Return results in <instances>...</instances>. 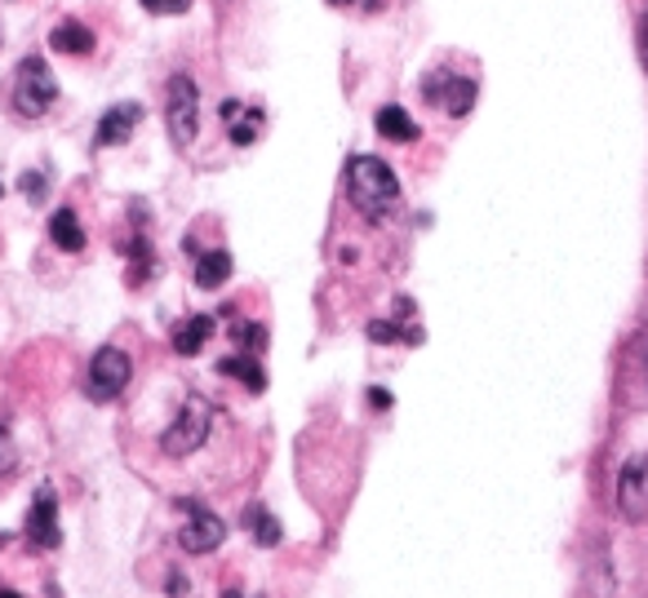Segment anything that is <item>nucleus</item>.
Returning <instances> with one entry per match:
<instances>
[{
  "mask_svg": "<svg viewBox=\"0 0 648 598\" xmlns=\"http://www.w3.org/2000/svg\"><path fill=\"white\" fill-rule=\"evenodd\" d=\"M347 195H351V204H356L360 217L387 222L395 213V204H400V182H395V173H391L387 160H378V156H351L347 160Z\"/></svg>",
  "mask_w": 648,
  "mask_h": 598,
  "instance_id": "nucleus-1",
  "label": "nucleus"
},
{
  "mask_svg": "<svg viewBox=\"0 0 648 598\" xmlns=\"http://www.w3.org/2000/svg\"><path fill=\"white\" fill-rule=\"evenodd\" d=\"M209 426H213V408H209V399L187 395V399H182V408H178V417H174V426L165 430L160 448H165L169 456H191V452H200V448H204Z\"/></svg>",
  "mask_w": 648,
  "mask_h": 598,
  "instance_id": "nucleus-2",
  "label": "nucleus"
},
{
  "mask_svg": "<svg viewBox=\"0 0 648 598\" xmlns=\"http://www.w3.org/2000/svg\"><path fill=\"white\" fill-rule=\"evenodd\" d=\"M130 377H134L130 354H125V350H116V346H102V350L89 359L85 391H89V399H93V404H112V399H121V395H125Z\"/></svg>",
  "mask_w": 648,
  "mask_h": 598,
  "instance_id": "nucleus-3",
  "label": "nucleus"
},
{
  "mask_svg": "<svg viewBox=\"0 0 648 598\" xmlns=\"http://www.w3.org/2000/svg\"><path fill=\"white\" fill-rule=\"evenodd\" d=\"M165 125H169V138L178 147H191L195 134H200V89L191 76H174L169 80V102H165Z\"/></svg>",
  "mask_w": 648,
  "mask_h": 598,
  "instance_id": "nucleus-4",
  "label": "nucleus"
},
{
  "mask_svg": "<svg viewBox=\"0 0 648 598\" xmlns=\"http://www.w3.org/2000/svg\"><path fill=\"white\" fill-rule=\"evenodd\" d=\"M54 102H58V80H54V71L45 67V58H23L19 80H14V106H19L27 120H36V115H45Z\"/></svg>",
  "mask_w": 648,
  "mask_h": 598,
  "instance_id": "nucleus-5",
  "label": "nucleus"
},
{
  "mask_svg": "<svg viewBox=\"0 0 648 598\" xmlns=\"http://www.w3.org/2000/svg\"><path fill=\"white\" fill-rule=\"evenodd\" d=\"M178 510L191 515V519L178 528V545H182L187 554H209V550H219V545L227 541V523L213 515V510H204L200 501H178Z\"/></svg>",
  "mask_w": 648,
  "mask_h": 598,
  "instance_id": "nucleus-6",
  "label": "nucleus"
},
{
  "mask_svg": "<svg viewBox=\"0 0 648 598\" xmlns=\"http://www.w3.org/2000/svg\"><path fill=\"white\" fill-rule=\"evenodd\" d=\"M617 510H622L630 523L648 519V452H639V456H630V461L622 465V478H617Z\"/></svg>",
  "mask_w": 648,
  "mask_h": 598,
  "instance_id": "nucleus-7",
  "label": "nucleus"
},
{
  "mask_svg": "<svg viewBox=\"0 0 648 598\" xmlns=\"http://www.w3.org/2000/svg\"><path fill=\"white\" fill-rule=\"evenodd\" d=\"M476 80L471 76H454V71H436V76H426L422 84V98L426 102H440L449 115H467L476 106Z\"/></svg>",
  "mask_w": 648,
  "mask_h": 598,
  "instance_id": "nucleus-8",
  "label": "nucleus"
},
{
  "mask_svg": "<svg viewBox=\"0 0 648 598\" xmlns=\"http://www.w3.org/2000/svg\"><path fill=\"white\" fill-rule=\"evenodd\" d=\"M27 541L36 550H58L63 545V528H58V497L54 488H41L36 501H32V515H27Z\"/></svg>",
  "mask_w": 648,
  "mask_h": 598,
  "instance_id": "nucleus-9",
  "label": "nucleus"
},
{
  "mask_svg": "<svg viewBox=\"0 0 648 598\" xmlns=\"http://www.w3.org/2000/svg\"><path fill=\"white\" fill-rule=\"evenodd\" d=\"M138 120H143V106H138V102H116L112 111H102L98 129H93V143H98V147H121V143H130V134L138 129Z\"/></svg>",
  "mask_w": 648,
  "mask_h": 598,
  "instance_id": "nucleus-10",
  "label": "nucleus"
},
{
  "mask_svg": "<svg viewBox=\"0 0 648 598\" xmlns=\"http://www.w3.org/2000/svg\"><path fill=\"white\" fill-rule=\"evenodd\" d=\"M373 125H378V134H382V138H391V143H417V138H422L417 120H413L404 106H395V102L378 111V120H373Z\"/></svg>",
  "mask_w": 648,
  "mask_h": 598,
  "instance_id": "nucleus-11",
  "label": "nucleus"
},
{
  "mask_svg": "<svg viewBox=\"0 0 648 598\" xmlns=\"http://www.w3.org/2000/svg\"><path fill=\"white\" fill-rule=\"evenodd\" d=\"M209 337H213V319L209 315H191V319H182L174 328V350L178 354H200L209 346Z\"/></svg>",
  "mask_w": 648,
  "mask_h": 598,
  "instance_id": "nucleus-12",
  "label": "nucleus"
},
{
  "mask_svg": "<svg viewBox=\"0 0 648 598\" xmlns=\"http://www.w3.org/2000/svg\"><path fill=\"white\" fill-rule=\"evenodd\" d=\"M219 373H223V377L245 382L254 395H262V391H267V373H262V364H258L254 354H232V359H219Z\"/></svg>",
  "mask_w": 648,
  "mask_h": 598,
  "instance_id": "nucleus-13",
  "label": "nucleus"
},
{
  "mask_svg": "<svg viewBox=\"0 0 648 598\" xmlns=\"http://www.w3.org/2000/svg\"><path fill=\"white\" fill-rule=\"evenodd\" d=\"M49 239L63 249V253H80L85 249V230H80V217L71 213V208H58L54 217H49Z\"/></svg>",
  "mask_w": 648,
  "mask_h": 598,
  "instance_id": "nucleus-14",
  "label": "nucleus"
},
{
  "mask_svg": "<svg viewBox=\"0 0 648 598\" xmlns=\"http://www.w3.org/2000/svg\"><path fill=\"white\" fill-rule=\"evenodd\" d=\"M49 45H54L58 54H71V58H80V54H89V49H93V32H89L85 23H76V19H67V23H58V27H54Z\"/></svg>",
  "mask_w": 648,
  "mask_h": 598,
  "instance_id": "nucleus-15",
  "label": "nucleus"
},
{
  "mask_svg": "<svg viewBox=\"0 0 648 598\" xmlns=\"http://www.w3.org/2000/svg\"><path fill=\"white\" fill-rule=\"evenodd\" d=\"M232 280V253L227 249H213L195 262V284L200 289H223Z\"/></svg>",
  "mask_w": 648,
  "mask_h": 598,
  "instance_id": "nucleus-16",
  "label": "nucleus"
},
{
  "mask_svg": "<svg viewBox=\"0 0 648 598\" xmlns=\"http://www.w3.org/2000/svg\"><path fill=\"white\" fill-rule=\"evenodd\" d=\"M365 332H369V341H378V346H382V341H409V346L422 341V328H404L400 319H373Z\"/></svg>",
  "mask_w": 648,
  "mask_h": 598,
  "instance_id": "nucleus-17",
  "label": "nucleus"
},
{
  "mask_svg": "<svg viewBox=\"0 0 648 598\" xmlns=\"http://www.w3.org/2000/svg\"><path fill=\"white\" fill-rule=\"evenodd\" d=\"M249 519H254L249 528H254V541H258V545H267V550H271V545H280V523H276L267 510H258V506H254V510H249Z\"/></svg>",
  "mask_w": 648,
  "mask_h": 598,
  "instance_id": "nucleus-18",
  "label": "nucleus"
},
{
  "mask_svg": "<svg viewBox=\"0 0 648 598\" xmlns=\"http://www.w3.org/2000/svg\"><path fill=\"white\" fill-rule=\"evenodd\" d=\"M232 337H236V346L249 350V354H258V350L267 346V328H262V324H236Z\"/></svg>",
  "mask_w": 648,
  "mask_h": 598,
  "instance_id": "nucleus-19",
  "label": "nucleus"
},
{
  "mask_svg": "<svg viewBox=\"0 0 648 598\" xmlns=\"http://www.w3.org/2000/svg\"><path fill=\"white\" fill-rule=\"evenodd\" d=\"M262 129V111H249V120H232V143L236 147H249Z\"/></svg>",
  "mask_w": 648,
  "mask_h": 598,
  "instance_id": "nucleus-20",
  "label": "nucleus"
},
{
  "mask_svg": "<svg viewBox=\"0 0 648 598\" xmlns=\"http://www.w3.org/2000/svg\"><path fill=\"white\" fill-rule=\"evenodd\" d=\"M19 465V452H14V439L5 435V430H0V474H10Z\"/></svg>",
  "mask_w": 648,
  "mask_h": 598,
  "instance_id": "nucleus-21",
  "label": "nucleus"
},
{
  "mask_svg": "<svg viewBox=\"0 0 648 598\" xmlns=\"http://www.w3.org/2000/svg\"><path fill=\"white\" fill-rule=\"evenodd\" d=\"M143 10L147 14H182L187 0H143Z\"/></svg>",
  "mask_w": 648,
  "mask_h": 598,
  "instance_id": "nucleus-22",
  "label": "nucleus"
},
{
  "mask_svg": "<svg viewBox=\"0 0 648 598\" xmlns=\"http://www.w3.org/2000/svg\"><path fill=\"white\" fill-rule=\"evenodd\" d=\"M23 195L27 200H41L45 195V178L41 173H23Z\"/></svg>",
  "mask_w": 648,
  "mask_h": 598,
  "instance_id": "nucleus-23",
  "label": "nucleus"
},
{
  "mask_svg": "<svg viewBox=\"0 0 648 598\" xmlns=\"http://www.w3.org/2000/svg\"><path fill=\"white\" fill-rule=\"evenodd\" d=\"M369 404H373V408H391L395 399H391V391H382V386H373V391H369Z\"/></svg>",
  "mask_w": 648,
  "mask_h": 598,
  "instance_id": "nucleus-24",
  "label": "nucleus"
},
{
  "mask_svg": "<svg viewBox=\"0 0 648 598\" xmlns=\"http://www.w3.org/2000/svg\"><path fill=\"white\" fill-rule=\"evenodd\" d=\"M639 58H644V71H648V14L639 23Z\"/></svg>",
  "mask_w": 648,
  "mask_h": 598,
  "instance_id": "nucleus-25",
  "label": "nucleus"
},
{
  "mask_svg": "<svg viewBox=\"0 0 648 598\" xmlns=\"http://www.w3.org/2000/svg\"><path fill=\"white\" fill-rule=\"evenodd\" d=\"M0 598H19V594L14 589H0Z\"/></svg>",
  "mask_w": 648,
  "mask_h": 598,
  "instance_id": "nucleus-26",
  "label": "nucleus"
},
{
  "mask_svg": "<svg viewBox=\"0 0 648 598\" xmlns=\"http://www.w3.org/2000/svg\"><path fill=\"white\" fill-rule=\"evenodd\" d=\"M329 5H351V0H329Z\"/></svg>",
  "mask_w": 648,
  "mask_h": 598,
  "instance_id": "nucleus-27",
  "label": "nucleus"
},
{
  "mask_svg": "<svg viewBox=\"0 0 648 598\" xmlns=\"http://www.w3.org/2000/svg\"><path fill=\"white\" fill-rule=\"evenodd\" d=\"M227 598H241V594H236V589H227Z\"/></svg>",
  "mask_w": 648,
  "mask_h": 598,
  "instance_id": "nucleus-28",
  "label": "nucleus"
},
{
  "mask_svg": "<svg viewBox=\"0 0 648 598\" xmlns=\"http://www.w3.org/2000/svg\"><path fill=\"white\" fill-rule=\"evenodd\" d=\"M0 195H5V187H0Z\"/></svg>",
  "mask_w": 648,
  "mask_h": 598,
  "instance_id": "nucleus-29",
  "label": "nucleus"
}]
</instances>
